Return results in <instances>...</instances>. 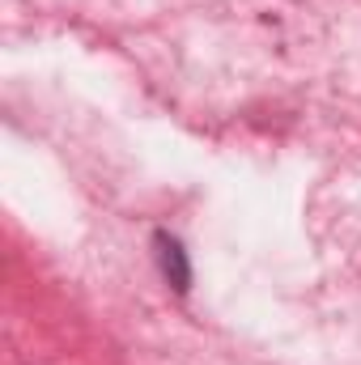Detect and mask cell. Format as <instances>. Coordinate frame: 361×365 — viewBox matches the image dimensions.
I'll list each match as a JSON object with an SVG mask.
<instances>
[{"label":"cell","instance_id":"obj_1","mask_svg":"<svg viewBox=\"0 0 361 365\" xmlns=\"http://www.w3.org/2000/svg\"><path fill=\"white\" fill-rule=\"evenodd\" d=\"M158 264H162L166 280H171L179 293H187V289H191V268H187L183 242L175 238V234H158Z\"/></svg>","mask_w":361,"mask_h":365}]
</instances>
